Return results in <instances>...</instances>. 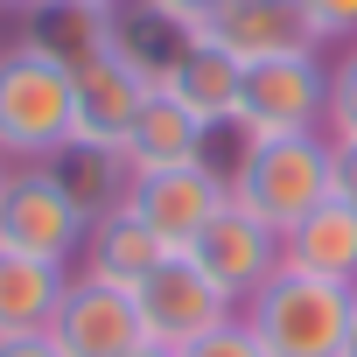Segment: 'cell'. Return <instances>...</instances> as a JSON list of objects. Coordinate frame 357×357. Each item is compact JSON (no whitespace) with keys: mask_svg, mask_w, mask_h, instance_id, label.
Masks as SVG:
<instances>
[{"mask_svg":"<svg viewBox=\"0 0 357 357\" xmlns=\"http://www.w3.org/2000/svg\"><path fill=\"white\" fill-rule=\"evenodd\" d=\"M343 357H357V322H350V336H343Z\"/></svg>","mask_w":357,"mask_h":357,"instance_id":"cell-27","label":"cell"},{"mask_svg":"<svg viewBox=\"0 0 357 357\" xmlns=\"http://www.w3.org/2000/svg\"><path fill=\"white\" fill-rule=\"evenodd\" d=\"M204 43H218L238 63H273V56L322 50L315 29H308V15H301V0H225L218 22L204 29Z\"/></svg>","mask_w":357,"mask_h":357,"instance_id":"cell-10","label":"cell"},{"mask_svg":"<svg viewBox=\"0 0 357 357\" xmlns=\"http://www.w3.org/2000/svg\"><path fill=\"white\" fill-rule=\"evenodd\" d=\"M175 357H266V350H259V336H252L245 322H225L218 336H204V343H190V350H175Z\"/></svg>","mask_w":357,"mask_h":357,"instance_id":"cell-22","label":"cell"},{"mask_svg":"<svg viewBox=\"0 0 357 357\" xmlns=\"http://www.w3.org/2000/svg\"><path fill=\"white\" fill-rule=\"evenodd\" d=\"M84 8H119V0H84Z\"/></svg>","mask_w":357,"mask_h":357,"instance_id":"cell-29","label":"cell"},{"mask_svg":"<svg viewBox=\"0 0 357 357\" xmlns=\"http://www.w3.org/2000/svg\"><path fill=\"white\" fill-rule=\"evenodd\" d=\"M329 140H357V43L329 63V112H322Z\"/></svg>","mask_w":357,"mask_h":357,"instance_id":"cell-20","label":"cell"},{"mask_svg":"<svg viewBox=\"0 0 357 357\" xmlns=\"http://www.w3.org/2000/svg\"><path fill=\"white\" fill-rule=\"evenodd\" d=\"M280 266L357 287V211H350V204H336V197H329V204H315L301 225H287V231H280Z\"/></svg>","mask_w":357,"mask_h":357,"instance_id":"cell-13","label":"cell"},{"mask_svg":"<svg viewBox=\"0 0 357 357\" xmlns=\"http://www.w3.org/2000/svg\"><path fill=\"white\" fill-rule=\"evenodd\" d=\"M50 336H56L63 357H126V350L147 343L133 287H112V280H91V273H70V287L50 315Z\"/></svg>","mask_w":357,"mask_h":357,"instance_id":"cell-8","label":"cell"},{"mask_svg":"<svg viewBox=\"0 0 357 357\" xmlns=\"http://www.w3.org/2000/svg\"><path fill=\"white\" fill-rule=\"evenodd\" d=\"M168 259V245L119 204V211H105V218H91V231H84V252H77V273H91V280H112V287H140L154 266Z\"/></svg>","mask_w":357,"mask_h":357,"instance_id":"cell-14","label":"cell"},{"mask_svg":"<svg viewBox=\"0 0 357 357\" xmlns=\"http://www.w3.org/2000/svg\"><path fill=\"white\" fill-rule=\"evenodd\" d=\"M0 8H36V0H0Z\"/></svg>","mask_w":357,"mask_h":357,"instance_id":"cell-28","label":"cell"},{"mask_svg":"<svg viewBox=\"0 0 357 357\" xmlns=\"http://www.w3.org/2000/svg\"><path fill=\"white\" fill-rule=\"evenodd\" d=\"M231 204L259 225L287 231L315 204H329V133H287V140H245L231 161Z\"/></svg>","mask_w":357,"mask_h":357,"instance_id":"cell-3","label":"cell"},{"mask_svg":"<svg viewBox=\"0 0 357 357\" xmlns=\"http://www.w3.org/2000/svg\"><path fill=\"white\" fill-rule=\"evenodd\" d=\"M238 91H245V63L238 56H225L218 43H190V56L175 63V77H168V98L183 105L190 119H204L211 133L218 126H238Z\"/></svg>","mask_w":357,"mask_h":357,"instance_id":"cell-15","label":"cell"},{"mask_svg":"<svg viewBox=\"0 0 357 357\" xmlns=\"http://www.w3.org/2000/svg\"><path fill=\"white\" fill-rule=\"evenodd\" d=\"M36 50H50L56 63H91L112 50V8H84V0H36L29 8V29H22Z\"/></svg>","mask_w":357,"mask_h":357,"instance_id":"cell-18","label":"cell"},{"mask_svg":"<svg viewBox=\"0 0 357 357\" xmlns=\"http://www.w3.org/2000/svg\"><path fill=\"white\" fill-rule=\"evenodd\" d=\"M147 8H161L168 22H183L190 36H204V29L218 22V8H225V0H147Z\"/></svg>","mask_w":357,"mask_h":357,"instance_id":"cell-24","label":"cell"},{"mask_svg":"<svg viewBox=\"0 0 357 357\" xmlns=\"http://www.w3.org/2000/svg\"><path fill=\"white\" fill-rule=\"evenodd\" d=\"M322 112H329V63H322V50L245 63V91H238V133L245 140L322 133Z\"/></svg>","mask_w":357,"mask_h":357,"instance_id":"cell-6","label":"cell"},{"mask_svg":"<svg viewBox=\"0 0 357 357\" xmlns=\"http://www.w3.org/2000/svg\"><path fill=\"white\" fill-rule=\"evenodd\" d=\"M190 259H197V266H204V273H211V280L245 308V301L280 273V231H273V225H259L252 211L225 204V211L204 225V238L190 245Z\"/></svg>","mask_w":357,"mask_h":357,"instance_id":"cell-9","label":"cell"},{"mask_svg":"<svg viewBox=\"0 0 357 357\" xmlns=\"http://www.w3.org/2000/svg\"><path fill=\"white\" fill-rule=\"evenodd\" d=\"M84 231H91V218H84L77 197L63 190L56 161H22V168H8V190H0V252L70 266V259L84 252Z\"/></svg>","mask_w":357,"mask_h":357,"instance_id":"cell-4","label":"cell"},{"mask_svg":"<svg viewBox=\"0 0 357 357\" xmlns=\"http://www.w3.org/2000/svg\"><path fill=\"white\" fill-rule=\"evenodd\" d=\"M204 140H211L204 119H190L168 91H147V105H140L133 133L119 140V154H126L133 175H147V168H175V161H204Z\"/></svg>","mask_w":357,"mask_h":357,"instance_id":"cell-16","label":"cell"},{"mask_svg":"<svg viewBox=\"0 0 357 357\" xmlns=\"http://www.w3.org/2000/svg\"><path fill=\"white\" fill-rule=\"evenodd\" d=\"M56 175H63V190L77 197V211H84V218L119 211V204H126V190H133V168H126V154H119V147H63V154H56Z\"/></svg>","mask_w":357,"mask_h":357,"instance_id":"cell-19","label":"cell"},{"mask_svg":"<svg viewBox=\"0 0 357 357\" xmlns=\"http://www.w3.org/2000/svg\"><path fill=\"white\" fill-rule=\"evenodd\" d=\"M0 190H8V161H0Z\"/></svg>","mask_w":357,"mask_h":357,"instance_id":"cell-30","label":"cell"},{"mask_svg":"<svg viewBox=\"0 0 357 357\" xmlns=\"http://www.w3.org/2000/svg\"><path fill=\"white\" fill-rule=\"evenodd\" d=\"M0 357H63V350H56V336L43 329V336H0Z\"/></svg>","mask_w":357,"mask_h":357,"instance_id":"cell-25","label":"cell"},{"mask_svg":"<svg viewBox=\"0 0 357 357\" xmlns=\"http://www.w3.org/2000/svg\"><path fill=\"white\" fill-rule=\"evenodd\" d=\"M301 15L315 29V43H357V0H301Z\"/></svg>","mask_w":357,"mask_h":357,"instance_id":"cell-21","label":"cell"},{"mask_svg":"<svg viewBox=\"0 0 357 357\" xmlns=\"http://www.w3.org/2000/svg\"><path fill=\"white\" fill-rule=\"evenodd\" d=\"M190 29L183 22H168L161 8H147V0H119L112 8V63L119 70H133L147 91H168V77H175V63L190 56Z\"/></svg>","mask_w":357,"mask_h":357,"instance_id":"cell-12","label":"cell"},{"mask_svg":"<svg viewBox=\"0 0 357 357\" xmlns=\"http://www.w3.org/2000/svg\"><path fill=\"white\" fill-rule=\"evenodd\" d=\"M63 287H70V266L0 252V336H43Z\"/></svg>","mask_w":357,"mask_h":357,"instance_id":"cell-17","label":"cell"},{"mask_svg":"<svg viewBox=\"0 0 357 357\" xmlns=\"http://www.w3.org/2000/svg\"><path fill=\"white\" fill-rule=\"evenodd\" d=\"M147 105V84L119 70L112 56H91L70 70V147H119Z\"/></svg>","mask_w":357,"mask_h":357,"instance_id":"cell-11","label":"cell"},{"mask_svg":"<svg viewBox=\"0 0 357 357\" xmlns=\"http://www.w3.org/2000/svg\"><path fill=\"white\" fill-rule=\"evenodd\" d=\"M238 322L259 336L266 357H343V336H350V322H357V287L280 266V273L238 308Z\"/></svg>","mask_w":357,"mask_h":357,"instance_id":"cell-1","label":"cell"},{"mask_svg":"<svg viewBox=\"0 0 357 357\" xmlns=\"http://www.w3.org/2000/svg\"><path fill=\"white\" fill-rule=\"evenodd\" d=\"M126 357H175V350H161V343H140V350H126Z\"/></svg>","mask_w":357,"mask_h":357,"instance_id":"cell-26","label":"cell"},{"mask_svg":"<svg viewBox=\"0 0 357 357\" xmlns=\"http://www.w3.org/2000/svg\"><path fill=\"white\" fill-rule=\"evenodd\" d=\"M225 204H231V175H218L211 161L147 168V175H133V190H126V211H133L168 252H190Z\"/></svg>","mask_w":357,"mask_h":357,"instance_id":"cell-7","label":"cell"},{"mask_svg":"<svg viewBox=\"0 0 357 357\" xmlns=\"http://www.w3.org/2000/svg\"><path fill=\"white\" fill-rule=\"evenodd\" d=\"M133 308H140L147 343H161V350H190V343L218 336L225 322H238V301H231L190 252H168V259L133 287Z\"/></svg>","mask_w":357,"mask_h":357,"instance_id":"cell-5","label":"cell"},{"mask_svg":"<svg viewBox=\"0 0 357 357\" xmlns=\"http://www.w3.org/2000/svg\"><path fill=\"white\" fill-rule=\"evenodd\" d=\"M70 147V63L50 50L0 43V161H56Z\"/></svg>","mask_w":357,"mask_h":357,"instance_id":"cell-2","label":"cell"},{"mask_svg":"<svg viewBox=\"0 0 357 357\" xmlns=\"http://www.w3.org/2000/svg\"><path fill=\"white\" fill-rule=\"evenodd\" d=\"M329 197L357 211V140H329Z\"/></svg>","mask_w":357,"mask_h":357,"instance_id":"cell-23","label":"cell"}]
</instances>
